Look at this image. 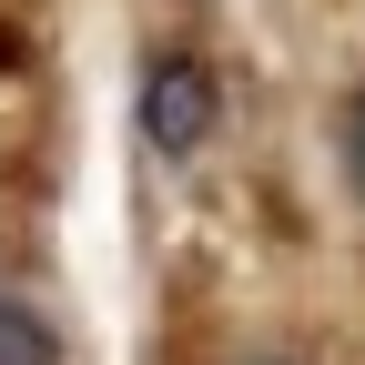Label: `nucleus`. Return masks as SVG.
Masks as SVG:
<instances>
[{"mask_svg":"<svg viewBox=\"0 0 365 365\" xmlns=\"http://www.w3.org/2000/svg\"><path fill=\"white\" fill-rule=\"evenodd\" d=\"M132 122H143V143L163 163H193L213 132H223V81L203 51H153L143 81H132Z\"/></svg>","mask_w":365,"mask_h":365,"instance_id":"obj_1","label":"nucleus"},{"mask_svg":"<svg viewBox=\"0 0 365 365\" xmlns=\"http://www.w3.org/2000/svg\"><path fill=\"white\" fill-rule=\"evenodd\" d=\"M0 365H61V325L21 294H0Z\"/></svg>","mask_w":365,"mask_h":365,"instance_id":"obj_2","label":"nucleus"},{"mask_svg":"<svg viewBox=\"0 0 365 365\" xmlns=\"http://www.w3.org/2000/svg\"><path fill=\"white\" fill-rule=\"evenodd\" d=\"M335 163H345V182L365 193V81L345 91V102H335Z\"/></svg>","mask_w":365,"mask_h":365,"instance_id":"obj_3","label":"nucleus"},{"mask_svg":"<svg viewBox=\"0 0 365 365\" xmlns=\"http://www.w3.org/2000/svg\"><path fill=\"white\" fill-rule=\"evenodd\" d=\"M234 365H294V355H234Z\"/></svg>","mask_w":365,"mask_h":365,"instance_id":"obj_4","label":"nucleus"}]
</instances>
